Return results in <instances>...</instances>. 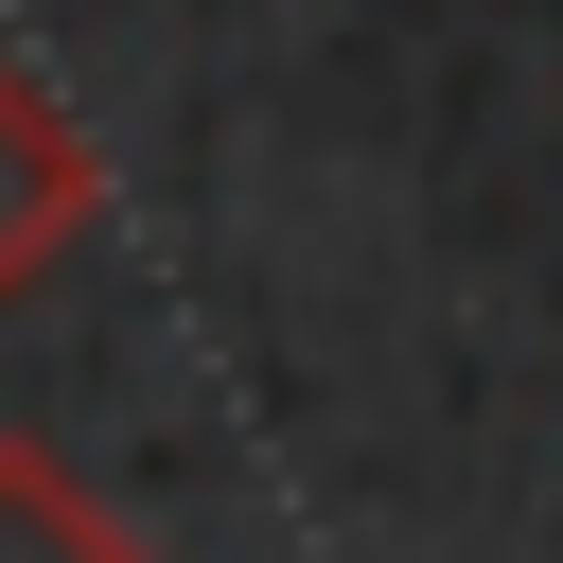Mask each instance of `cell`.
<instances>
[{"mask_svg": "<svg viewBox=\"0 0 563 563\" xmlns=\"http://www.w3.org/2000/svg\"><path fill=\"white\" fill-rule=\"evenodd\" d=\"M88 229H106V158H88L70 88L0 53V299H35V282L88 246Z\"/></svg>", "mask_w": 563, "mask_h": 563, "instance_id": "6da1fadb", "label": "cell"}, {"mask_svg": "<svg viewBox=\"0 0 563 563\" xmlns=\"http://www.w3.org/2000/svg\"><path fill=\"white\" fill-rule=\"evenodd\" d=\"M0 563H141V528L70 475V457H35V440H0Z\"/></svg>", "mask_w": 563, "mask_h": 563, "instance_id": "7a4b0ae2", "label": "cell"}]
</instances>
